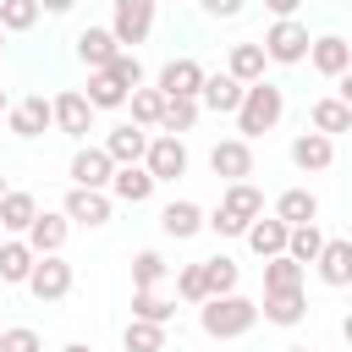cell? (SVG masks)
<instances>
[{"mask_svg":"<svg viewBox=\"0 0 352 352\" xmlns=\"http://www.w3.org/2000/svg\"><path fill=\"white\" fill-rule=\"evenodd\" d=\"M242 94H248V82H236L231 72H214V77H204L198 104H209L214 116H236V110H242Z\"/></svg>","mask_w":352,"mask_h":352,"instance_id":"16","label":"cell"},{"mask_svg":"<svg viewBox=\"0 0 352 352\" xmlns=\"http://www.w3.org/2000/svg\"><path fill=\"white\" fill-rule=\"evenodd\" d=\"M308 60H314L319 77H341V72H352V44L341 33H319L314 50H308Z\"/></svg>","mask_w":352,"mask_h":352,"instance_id":"15","label":"cell"},{"mask_svg":"<svg viewBox=\"0 0 352 352\" xmlns=\"http://www.w3.org/2000/svg\"><path fill=\"white\" fill-rule=\"evenodd\" d=\"M192 121H198V99H165V116H160V132H170V138H182V132H192Z\"/></svg>","mask_w":352,"mask_h":352,"instance_id":"37","label":"cell"},{"mask_svg":"<svg viewBox=\"0 0 352 352\" xmlns=\"http://www.w3.org/2000/svg\"><path fill=\"white\" fill-rule=\"evenodd\" d=\"M33 264H38V253L28 248V236H11V242H0V280H6V286H28Z\"/></svg>","mask_w":352,"mask_h":352,"instance_id":"23","label":"cell"},{"mask_svg":"<svg viewBox=\"0 0 352 352\" xmlns=\"http://www.w3.org/2000/svg\"><path fill=\"white\" fill-rule=\"evenodd\" d=\"M204 226H209V214H204V209H198L192 198H170V204L160 209V231H165V236H176V242L198 236Z\"/></svg>","mask_w":352,"mask_h":352,"instance_id":"14","label":"cell"},{"mask_svg":"<svg viewBox=\"0 0 352 352\" xmlns=\"http://www.w3.org/2000/svg\"><path fill=\"white\" fill-rule=\"evenodd\" d=\"M165 258L154 253V248H143V253H132V292H154L160 280H165Z\"/></svg>","mask_w":352,"mask_h":352,"instance_id":"35","label":"cell"},{"mask_svg":"<svg viewBox=\"0 0 352 352\" xmlns=\"http://www.w3.org/2000/svg\"><path fill=\"white\" fill-rule=\"evenodd\" d=\"M308 121H314V132H324V138H336V132H352V104H341V99H314Z\"/></svg>","mask_w":352,"mask_h":352,"instance_id":"30","label":"cell"},{"mask_svg":"<svg viewBox=\"0 0 352 352\" xmlns=\"http://www.w3.org/2000/svg\"><path fill=\"white\" fill-rule=\"evenodd\" d=\"M11 132L16 138H38V132H50L55 126V99H44V94H28L22 104H11Z\"/></svg>","mask_w":352,"mask_h":352,"instance_id":"11","label":"cell"},{"mask_svg":"<svg viewBox=\"0 0 352 352\" xmlns=\"http://www.w3.org/2000/svg\"><path fill=\"white\" fill-rule=\"evenodd\" d=\"M341 336H346V346H352V314H346V319H341Z\"/></svg>","mask_w":352,"mask_h":352,"instance_id":"47","label":"cell"},{"mask_svg":"<svg viewBox=\"0 0 352 352\" xmlns=\"http://www.w3.org/2000/svg\"><path fill=\"white\" fill-rule=\"evenodd\" d=\"M0 352H44V341H38V330L11 324V330H0Z\"/></svg>","mask_w":352,"mask_h":352,"instance_id":"41","label":"cell"},{"mask_svg":"<svg viewBox=\"0 0 352 352\" xmlns=\"http://www.w3.org/2000/svg\"><path fill=\"white\" fill-rule=\"evenodd\" d=\"M314 270H319L324 286H352V242H346V236H330Z\"/></svg>","mask_w":352,"mask_h":352,"instance_id":"24","label":"cell"},{"mask_svg":"<svg viewBox=\"0 0 352 352\" xmlns=\"http://www.w3.org/2000/svg\"><path fill=\"white\" fill-rule=\"evenodd\" d=\"M286 116V88L280 82H253L248 94H242V110H236V138H264V132H275V121Z\"/></svg>","mask_w":352,"mask_h":352,"instance_id":"2","label":"cell"},{"mask_svg":"<svg viewBox=\"0 0 352 352\" xmlns=\"http://www.w3.org/2000/svg\"><path fill=\"white\" fill-rule=\"evenodd\" d=\"M110 182H116V160H110L104 148L88 143V148L72 154V187H94V192H104Z\"/></svg>","mask_w":352,"mask_h":352,"instance_id":"10","label":"cell"},{"mask_svg":"<svg viewBox=\"0 0 352 352\" xmlns=\"http://www.w3.org/2000/svg\"><path fill=\"white\" fill-rule=\"evenodd\" d=\"M264 292H302V264L297 258H264Z\"/></svg>","mask_w":352,"mask_h":352,"instance_id":"33","label":"cell"},{"mask_svg":"<svg viewBox=\"0 0 352 352\" xmlns=\"http://www.w3.org/2000/svg\"><path fill=\"white\" fill-rule=\"evenodd\" d=\"M209 170L231 187V182H248L253 176V148H248V138H220L214 148H209Z\"/></svg>","mask_w":352,"mask_h":352,"instance_id":"8","label":"cell"},{"mask_svg":"<svg viewBox=\"0 0 352 352\" xmlns=\"http://www.w3.org/2000/svg\"><path fill=\"white\" fill-rule=\"evenodd\" d=\"M121 346H126V352H165V324L126 319V330H121Z\"/></svg>","mask_w":352,"mask_h":352,"instance_id":"34","label":"cell"},{"mask_svg":"<svg viewBox=\"0 0 352 352\" xmlns=\"http://www.w3.org/2000/svg\"><path fill=\"white\" fill-rule=\"evenodd\" d=\"M66 236H72V220H66V214H50V209H38V220L28 226V248H33L38 258H44V253H60Z\"/></svg>","mask_w":352,"mask_h":352,"instance_id":"19","label":"cell"},{"mask_svg":"<svg viewBox=\"0 0 352 352\" xmlns=\"http://www.w3.org/2000/svg\"><path fill=\"white\" fill-rule=\"evenodd\" d=\"M346 292H352V286H346Z\"/></svg>","mask_w":352,"mask_h":352,"instance_id":"56","label":"cell"},{"mask_svg":"<svg viewBox=\"0 0 352 352\" xmlns=\"http://www.w3.org/2000/svg\"><path fill=\"white\" fill-rule=\"evenodd\" d=\"M0 231H6V226H0Z\"/></svg>","mask_w":352,"mask_h":352,"instance_id":"54","label":"cell"},{"mask_svg":"<svg viewBox=\"0 0 352 352\" xmlns=\"http://www.w3.org/2000/svg\"><path fill=\"white\" fill-rule=\"evenodd\" d=\"M258 44H264V55H270V60H280V66H297V60H308V50H314V38H308V28H302L297 16L270 22Z\"/></svg>","mask_w":352,"mask_h":352,"instance_id":"4","label":"cell"},{"mask_svg":"<svg viewBox=\"0 0 352 352\" xmlns=\"http://www.w3.org/2000/svg\"><path fill=\"white\" fill-rule=\"evenodd\" d=\"M286 242H292V226H286L280 214H270V220H253V226H248V248H253L258 258H280V253H286Z\"/></svg>","mask_w":352,"mask_h":352,"instance_id":"22","label":"cell"},{"mask_svg":"<svg viewBox=\"0 0 352 352\" xmlns=\"http://www.w3.org/2000/svg\"><path fill=\"white\" fill-rule=\"evenodd\" d=\"M38 11H44L38 0H6V6H0V28H6V33H28V28L38 22Z\"/></svg>","mask_w":352,"mask_h":352,"instance_id":"40","label":"cell"},{"mask_svg":"<svg viewBox=\"0 0 352 352\" xmlns=\"http://www.w3.org/2000/svg\"><path fill=\"white\" fill-rule=\"evenodd\" d=\"M60 352H94V346H82V341H72V346H60Z\"/></svg>","mask_w":352,"mask_h":352,"instance_id":"48","label":"cell"},{"mask_svg":"<svg viewBox=\"0 0 352 352\" xmlns=\"http://www.w3.org/2000/svg\"><path fill=\"white\" fill-rule=\"evenodd\" d=\"M176 302L160 297V292H132V319H148V324H170Z\"/></svg>","mask_w":352,"mask_h":352,"instance_id":"39","label":"cell"},{"mask_svg":"<svg viewBox=\"0 0 352 352\" xmlns=\"http://www.w3.org/2000/svg\"><path fill=\"white\" fill-rule=\"evenodd\" d=\"M38 6H44V11H50V16H66V11H72V6H77V0H38Z\"/></svg>","mask_w":352,"mask_h":352,"instance_id":"45","label":"cell"},{"mask_svg":"<svg viewBox=\"0 0 352 352\" xmlns=\"http://www.w3.org/2000/svg\"><path fill=\"white\" fill-rule=\"evenodd\" d=\"M176 297H182V302H192V308H204V302H209L204 264H182V270H176Z\"/></svg>","mask_w":352,"mask_h":352,"instance_id":"38","label":"cell"},{"mask_svg":"<svg viewBox=\"0 0 352 352\" xmlns=\"http://www.w3.org/2000/svg\"><path fill=\"white\" fill-rule=\"evenodd\" d=\"M148 143H154V138H148L143 126H116V132L104 138V154H110L116 165H143V160H148Z\"/></svg>","mask_w":352,"mask_h":352,"instance_id":"20","label":"cell"},{"mask_svg":"<svg viewBox=\"0 0 352 352\" xmlns=\"http://www.w3.org/2000/svg\"><path fill=\"white\" fill-rule=\"evenodd\" d=\"M154 187H160V182L148 176V165H116L110 192H116L121 204H132V209H138V204H148V198H154Z\"/></svg>","mask_w":352,"mask_h":352,"instance_id":"21","label":"cell"},{"mask_svg":"<svg viewBox=\"0 0 352 352\" xmlns=\"http://www.w3.org/2000/svg\"><path fill=\"white\" fill-rule=\"evenodd\" d=\"M258 314L270 319V324H280V330H292L302 314H308V297L302 292H264V302H258Z\"/></svg>","mask_w":352,"mask_h":352,"instance_id":"25","label":"cell"},{"mask_svg":"<svg viewBox=\"0 0 352 352\" xmlns=\"http://www.w3.org/2000/svg\"><path fill=\"white\" fill-rule=\"evenodd\" d=\"M116 55H121V38H116L110 28H82V33H77V60H82L88 72L116 66Z\"/></svg>","mask_w":352,"mask_h":352,"instance_id":"12","label":"cell"},{"mask_svg":"<svg viewBox=\"0 0 352 352\" xmlns=\"http://www.w3.org/2000/svg\"><path fill=\"white\" fill-rule=\"evenodd\" d=\"M72 280H77L72 264H66L60 253H44V258L33 264V275H28V292H33L38 302H60V297L72 292Z\"/></svg>","mask_w":352,"mask_h":352,"instance_id":"5","label":"cell"},{"mask_svg":"<svg viewBox=\"0 0 352 352\" xmlns=\"http://www.w3.org/2000/svg\"><path fill=\"white\" fill-rule=\"evenodd\" d=\"M204 77H209V72H204L192 55H176V60L160 66V94H165V99H198V94H204Z\"/></svg>","mask_w":352,"mask_h":352,"instance_id":"7","label":"cell"},{"mask_svg":"<svg viewBox=\"0 0 352 352\" xmlns=\"http://www.w3.org/2000/svg\"><path fill=\"white\" fill-rule=\"evenodd\" d=\"M154 6H160V0H116L110 33H116L121 44H143V38L154 33Z\"/></svg>","mask_w":352,"mask_h":352,"instance_id":"6","label":"cell"},{"mask_svg":"<svg viewBox=\"0 0 352 352\" xmlns=\"http://www.w3.org/2000/svg\"><path fill=\"white\" fill-rule=\"evenodd\" d=\"M286 352H314V346H286Z\"/></svg>","mask_w":352,"mask_h":352,"instance_id":"51","label":"cell"},{"mask_svg":"<svg viewBox=\"0 0 352 352\" xmlns=\"http://www.w3.org/2000/svg\"><path fill=\"white\" fill-rule=\"evenodd\" d=\"M0 116H11V99H6V88H0Z\"/></svg>","mask_w":352,"mask_h":352,"instance_id":"49","label":"cell"},{"mask_svg":"<svg viewBox=\"0 0 352 352\" xmlns=\"http://www.w3.org/2000/svg\"><path fill=\"white\" fill-rule=\"evenodd\" d=\"M60 214H66V220H77V226H110V192H94V187H72Z\"/></svg>","mask_w":352,"mask_h":352,"instance_id":"17","label":"cell"},{"mask_svg":"<svg viewBox=\"0 0 352 352\" xmlns=\"http://www.w3.org/2000/svg\"><path fill=\"white\" fill-rule=\"evenodd\" d=\"M264 60H270V55H264V44H231L226 72H231L236 82H248V88H253V82H264Z\"/></svg>","mask_w":352,"mask_h":352,"instance_id":"27","label":"cell"},{"mask_svg":"<svg viewBox=\"0 0 352 352\" xmlns=\"http://www.w3.org/2000/svg\"><path fill=\"white\" fill-rule=\"evenodd\" d=\"M0 44H6V28H0Z\"/></svg>","mask_w":352,"mask_h":352,"instance_id":"52","label":"cell"},{"mask_svg":"<svg viewBox=\"0 0 352 352\" xmlns=\"http://www.w3.org/2000/svg\"><path fill=\"white\" fill-rule=\"evenodd\" d=\"M55 126H60L66 138H88V132H94V104H88V94H77V88L55 94Z\"/></svg>","mask_w":352,"mask_h":352,"instance_id":"13","label":"cell"},{"mask_svg":"<svg viewBox=\"0 0 352 352\" xmlns=\"http://www.w3.org/2000/svg\"><path fill=\"white\" fill-rule=\"evenodd\" d=\"M198 6H204L209 16H220V22H231V16H242V6H248V0H198Z\"/></svg>","mask_w":352,"mask_h":352,"instance_id":"43","label":"cell"},{"mask_svg":"<svg viewBox=\"0 0 352 352\" xmlns=\"http://www.w3.org/2000/svg\"><path fill=\"white\" fill-rule=\"evenodd\" d=\"M132 126H160V116H165V94L160 88H132Z\"/></svg>","mask_w":352,"mask_h":352,"instance_id":"36","label":"cell"},{"mask_svg":"<svg viewBox=\"0 0 352 352\" xmlns=\"http://www.w3.org/2000/svg\"><path fill=\"white\" fill-rule=\"evenodd\" d=\"M336 82H341V94H336V99H341V104H352V72H341Z\"/></svg>","mask_w":352,"mask_h":352,"instance_id":"46","label":"cell"},{"mask_svg":"<svg viewBox=\"0 0 352 352\" xmlns=\"http://www.w3.org/2000/svg\"><path fill=\"white\" fill-rule=\"evenodd\" d=\"M6 192H11V187H6V176H0V198H6Z\"/></svg>","mask_w":352,"mask_h":352,"instance_id":"50","label":"cell"},{"mask_svg":"<svg viewBox=\"0 0 352 352\" xmlns=\"http://www.w3.org/2000/svg\"><path fill=\"white\" fill-rule=\"evenodd\" d=\"M104 72H116V77H121V88H143V60H138V55H126V50H121V55H116V66H104Z\"/></svg>","mask_w":352,"mask_h":352,"instance_id":"42","label":"cell"},{"mask_svg":"<svg viewBox=\"0 0 352 352\" xmlns=\"http://www.w3.org/2000/svg\"><path fill=\"white\" fill-rule=\"evenodd\" d=\"M324 242H330V236H324L319 226H292V242H286V258H297V264L308 270V264H319V253H324Z\"/></svg>","mask_w":352,"mask_h":352,"instance_id":"31","label":"cell"},{"mask_svg":"<svg viewBox=\"0 0 352 352\" xmlns=\"http://www.w3.org/2000/svg\"><path fill=\"white\" fill-rule=\"evenodd\" d=\"M38 220V204H33V192H22V187H11L6 198H0V226L6 231H22L28 236V226Z\"/></svg>","mask_w":352,"mask_h":352,"instance_id":"29","label":"cell"},{"mask_svg":"<svg viewBox=\"0 0 352 352\" xmlns=\"http://www.w3.org/2000/svg\"><path fill=\"white\" fill-rule=\"evenodd\" d=\"M275 214H280L286 226H314V220H319V198H314L308 187H286V192L275 198Z\"/></svg>","mask_w":352,"mask_h":352,"instance_id":"26","label":"cell"},{"mask_svg":"<svg viewBox=\"0 0 352 352\" xmlns=\"http://www.w3.org/2000/svg\"><path fill=\"white\" fill-rule=\"evenodd\" d=\"M264 6L275 11V22H286V16H297V6H302V0H264Z\"/></svg>","mask_w":352,"mask_h":352,"instance_id":"44","label":"cell"},{"mask_svg":"<svg viewBox=\"0 0 352 352\" xmlns=\"http://www.w3.org/2000/svg\"><path fill=\"white\" fill-rule=\"evenodd\" d=\"M148 176L154 182H176V176H187V143L182 138H170V132H160L154 143H148Z\"/></svg>","mask_w":352,"mask_h":352,"instance_id":"9","label":"cell"},{"mask_svg":"<svg viewBox=\"0 0 352 352\" xmlns=\"http://www.w3.org/2000/svg\"><path fill=\"white\" fill-rule=\"evenodd\" d=\"M346 6H352V0H346Z\"/></svg>","mask_w":352,"mask_h":352,"instance_id":"53","label":"cell"},{"mask_svg":"<svg viewBox=\"0 0 352 352\" xmlns=\"http://www.w3.org/2000/svg\"><path fill=\"white\" fill-rule=\"evenodd\" d=\"M292 165L297 170H330L336 165V143L324 132H297L292 138Z\"/></svg>","mask_w":352,"mask_h":352,"instance_id":"18","label":"cell"},{"mask_svg":"<svg viewBox=\"0 0 352 352\" xmlns=\"http://www.w3.org/2000/svg\"><path fill=\"white\" fill-rule=\"evenodd\" d=\"M0 6H6V0H0Z\"/></svg>","mask_w":352,"mask_h":352,"instance_id":"57","label":"cell"},{"mask_svg":"<svg viewBox=\"0 0 352 352\" xmlns=\"http://www.w3.org/2000/svg\"><path fill=\"white\" fill-rule=\"evenodd\" d=\"M204 280H209V297H231L236 280H242V270H236V258L214 253V258H204Z\"/></svg>","mask_w":352,"mask_h":352,"instance_id":"32","label":"cell"},{"mask_svg":"<svg viewBox=\"0 0 352 352\" xmlns=\"http://www.w3.org/2000/svg\"><path fill=\"white\" fill-rule=\"evenodd\" d=\"M264 214V192L253 187V182H231L226 192H220V209L209 214V231L214 236H248V226Z\"/></svg>","mask_w":352,"mask_h":352,"instance_id":"3","label":"cell"},{"mask_svg":"<svg viewBox=\"0 0 352 352\" xmlns=\"http://www.w3.org/2000/svg\"><path fill=\"white\" fill-rule=\"evenodd\" d=\"M132 99V88H121L116 72H88V104L94 110H121Z\"/></svg>","mask_w":352,"mask_h":352,"instance_id":"28","label":"cell"},{"mask_svg":"<svg viewBox=\"0 0 352 352\" xmlns=\"http://www.w3.org/2000/svg\"><path fill=\"white\" fill-rule=\"evenodd\" d=\"M198 324H204L209 341H236V336H248V330L258 324V302L242 297V292H231V297H209V302L198 308Z\"/></svg>","mask_w":352,"mask_h":352,"instance_id":"1","label":"cell"},{"mask_svg":"<svg viewBox=\"0 0 352 352\" xmlns=\"http://www.w3.org/2000/svg\"><path fill=\"white\" fill-rule=\"evenodd\" d=\"M0 330H6V324H0Z\"/></svg>","mask_w":352,"mask_h":352,"instance_id":"55","label":"cell"}]
</instances>
